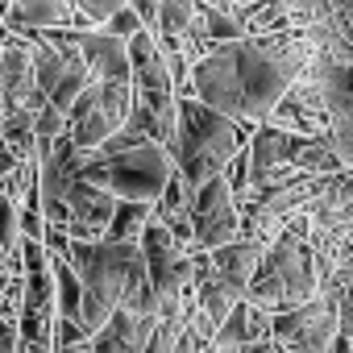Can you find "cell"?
Here are the masks:
<instances>
[{
	"mask_svg": "<svg viewBox=\"0 0 353 353\" xmlns=\"http://www.w3.org/2000/svg\"><path fill=\"white\" fill-rule=\"evenodd\" d=\"M287 88H291L287 75L270 63L258 38H241V42L204 50V59L188 71V83L179 96L254 129L270 117V108Z\"/></svg>",
	"mask_w": 353,
	"mask_h": 353,
	"instance_id": "1",
	"label": "cell"
},
{
	"mask_svg": "<svg viewBox=\"0 0 353 353\" xmlns=\"http://www.w3.org/2000/svg\"><path fill=\"white\" fill-rule=\"evenodd\" d=\"M254 129L188 100V96H174V133H170V166L174 174L188 183V192H196L200 183L216 179V174L225 170V162L250 141Z\"/></svg>",
	"mask_w": 353,
	"mask_h": 353,
	"instance_id": "2",
	"label": "cell"
},
{
	"mask_svg": "<svg viewBox=\"0 0 353 353\" xmlns=\"http://www.w3.org/2000/svg\"><path fill=\"white\" fill-rule=\"evenodd\" d=\"M316 299V262L303 241V221L291 216L287 229L262 250L258 270L245 287V303L258 307L262 316H283Z\"/></svg>",
	"mask_w": 353,
	"mask_h": 353,
	"instance_id": "3",
	"label": "cell"
},
{
	"mask_svg": "<svg viewBox=\"0 0 353 353\" xmlns=\"http://www.w3.org/2000/svg\"><path fill=\"white\" fill-rule=\"evenodd\" d=\"M170 174H174L170 154L162 145H154V141H141V145L121 150L112 158H83L79 179L108 192L121 204H154Z\"/></svg>",
	"mask_w": 353,
	"mask_h": 353,
	"instance_id": "4",
	"label": "cell"
},
{
	"mask_svg": "<svg viewBox=\"0 0 353 353\" xmlns=\"http://www.w3.org/2000/svg\"><path fill=\"white\" fill-rule=\"evenodd\" d=\"M67 266L75 270L83 295H92L104 312H117L145 283L137 245H112V241L83 245V241H71L67 245Z\"/></svg>",
	"mask_w": 353,
	"mask_h": 353,
	"instance_id": "5",
	"label": "cell"
},
{
	"mask_svg": "<svg viewBox=\"0 0 353 353\" xmlns=\"http://www.w3.org/2000/svg\"><path fill=\"white\" fill-rule=\"evenodd\" d=\"M129 108H133V92L129 83H88L79 92V100L67 108V141L88 158L96 154L112 133L125 129L129 121Z\"/></svg>",
	"mask_w": 353,
	"mask_h": 353,
	"instance_id": "6",
	"label": "cell"
},
{
	"mask_svg": "<svg viewBox=\"0 0 353 353\" xmlns=\"http://www.w3.org/2000/svg\"><path fill=\"white\" fill-rule=\"evenodd\" d=\"M188 212H192V245H188V254H212V250L237 241V233H241L237 204H233L221 174L192 192Z\"/></svg>",
	"mask_w": 353,
	"mask_h": 353,
	"instance_id": "7",
	"label": "cell"
},
{
	"mask_svg": "<svg viewBox=\"0 0 353 353\" xmlns=\"http://www.w3.org/2000/svg\"><path fill=\"white\" fill-rule=\"evenodd\" d=\"M262 125L295 137H328V108H324L320 83H291Z\"/></svg>",
	"mask_w": 353,
	"mask_h": 353,
	"instance_id": "8",
	"label": "cell"
},
{
	"mask_svg": "<svg viewBox=\"0 0 353 353\" xmlns=\"http://www.w3.org/2000/svg\"><path fill=\"white\" fill-rule=\"evenodd\" d=\"M63 208H67V229H63L67 241L92 245V241H104V229H108V216H112L117 200H112L108 192H100V188L75 179V183L67 188V196H63Z\"/></svg>",
	"mask_w": 353,
	"mask_h": 353,
	"instance_id": "9",
	"label": "cell"
},
{
	"mask_svg": "<svg viewBox=\"0 0 353 353\" xmlns=\"http://www.w3.org/2000/svg\"><path fill=\"white\" fill-rule=\"evenodd\" d=\"M75 59L83 63V71L92 75V83H129V63H125V42L88 30L75 34Z\"/></svg>",
	"mask_w": 353,
	"mask_h": 353,
	"instance_id": "10",
	"label": "cell"
},
{
	"mask_svg": "<svg viewBox=\"0 0 353 353\" xmlns=\"http://www.w3.org/2000/svg\"><path fill=\"white\" fill-rule=\"evenodd\" d=\"M5 26L13 34H50V30L79 34V17L71 9V0H13Z\"/></svg>",
	"mask_w": 353,
	"mask_h": 353,
	"instance_id": "11",
	"label": "cell"
},
{
	"mask_svg": "<svg viewBox=\"0 0 353 353\" xmlns=\"http://www.w3.org/2000/svg\"><path fill=\"white\" fill-rule=\"evenodd\" d=\"M150 336H154V316L117 307L108 316V324L96 336H88V345H92V353H145Z\"/></svg>",
	"mask_w": 353,
	"mask_h": 353,
	"instance_id": "12",
	"label": "cell"
},
{
	"mask_svg": "<svg viewBox=\"0 0 353 353\" xmlns=\"http://www.w3.org/2000/svg\"><path fill=\"white\" fill-rule=\"evenodd\" d=\"M258 258H262V250H254L250 241H229V245H221V250L208 254V270H212V279L229 295L245 299V287H250V279L258 270Z\"/></svg>",
	"mask_w": 353,
	"mask_h": 353,
	"instance_id": "13",
	"label": "cell"
},
{
	"mask_svg": "<svg viewBox=\"0 0 353 353\" xmlns=\"http://www.w3.org/2000/svg\"><path fill=\"white\" fill-rule=\"evenodd\" d=\"M254 341H270V316H262L258 307H250L245 299L233 303V312L216 324L212 341L204 349H216V353H233L241 345H254Z\"/></svg>",
	"mask_w": 353,
	"mask_h": 353,
	"instance_id": "14",
	"label": "cell"
},
{
	"mask_svg": "<svg viewBox=\"0 0 353 353\" xmlns=\"http://www.w3.org/2000/svg\"><path fill=\"white\" fill-rule=\"evenodd\" d=\"M137 254H141V270H145V283H154L162 270H170L179 258H188V250L174 241L154 216H150V225L141 229V237H137Z\"/></svg>",
	"mask_w": 353,
	"mask_h": 353,
	"instance_id": "15",
	"label": "cell"
},
{
	"mask_svg": "<svg viewBox=\"0 0 353 353\" xmlns=\"http://www.w3.org/2000/svg\"><path fill=\"white\" fill-rule=\"evenodd\" d=\"M145 225H150V204H121L117 200V208L108 216V229H104V241H112V245H137V237H141Z\"/></svg>",
	"mask_w": 353,
	"mask_h": 353,
	"instance_id": "16",
	"label": "cell"
},
{
	"mask_svg": "<svg viewBox=\"0 0 353 353\" xmlns=\"http://www.w3.org/2000/svg\"><path fill=\"white\" fill-rule=\"evenodd\" d=\"M88 83H92V75L83 71V63H79V59H71V63L63 67V75H59L54 92L46 96V104H50L54 112H63V117H67V108H71V104L79 100V92H83Z\"/></svg>",
	"mask_w": 353,
	"mask_h": 353,
	"instance_id": "17",
	"label": "cell"
},
{
	"mask_svg": "<svg viewBox=\"0 0 353 353\" xmlns=\"http://www.w3.org/2000/svg\"><path fill=\"white\" fill-rule=\"evenodd\" d=\"M67 133V121H63V112H54L50 104H42L38 112H34V145H50L54 137H63Z\"/></svg>",
	"mask_w": 353,
	"mask_h": 353,
	"instance_id": "18",
	"label": "cell"
},
{
	"mask_svg": "<svg viewBox=\"0 0 353 353\" xmlns=\"http://www.w3.org/2000/svg\"><path fill=\"white\" fill-rule=\"evenodd\" d=\"M100 34H108V38H117V42H129L133 34H141V26H137V17H133L129 9H117V13L100 26Z\"/></svg>",
	"mask_w": 353,
	"mask_h": 353,
	"instance_id": "19",
	"label": "cell"
},
{
	"mask_svg": "<svg viewBox=\"0 0 353 353\" xmlns=\"http://www.w3.org/2000/svg\"><path fill=\"white\" fill-rule=\"evenodd\" d=\"M125 9L137 17V26H141L145 34H154V21H158V0H129Z\"/></svg>",
	"mask_w": 353,
	"mask_h": 353,
	"instance_id": "20",
	"label": "cell"
},
{
	"mask_svg": "<svg viewBox=\"0 0 353 353\" xmlns=\"http://www.w3.org/2000/svg\"><path fill=\"white\" fill-rule=\"evenodd\" d=\"M250 5H258V0H216L212 9H221V13H229V17H241Z\"/></svg>",
	"mask_w": 353,
	"mask_h": 353,
	"instance_id": "21",
	"label": "cell"
},
{
	"mask_svg": "<svg viewBox=\"0 0 353 353\" xmlns=\"http://www.w3.org/2000/svg\"><path fill=\"white\" fill-rule=\"evenodd\" d=\"M9 38V26H5V17H0V42H5Z\"/></svg>",
	"mask_w": 353,
	"mask_h": 353,
	"instance_id": "22",
	"label": "cell"
}]
</instances>
